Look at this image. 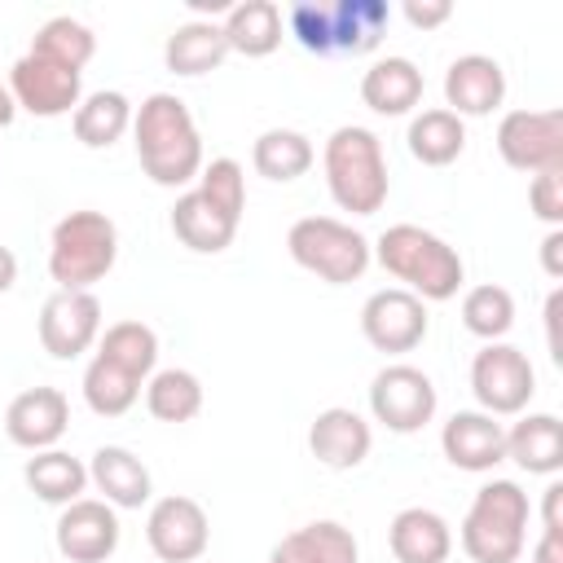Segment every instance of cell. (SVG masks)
I'll list each match as a JSON object with an SVG mask.
<instances>
[{
	"mask_svg": "<svg viewBox=\"0 0 563 563\" xmlns=\"http://www.w3.org/2000/svg\"><path fill=\"white\" fill-rule=\"evenodd\" d=\"M132 145L141 172L163 189H185L202 172V132L176 92H150L132 110Z\"/></svg>",
	"mask_w": 563,
	"mask_h": 563,
	"instance_id": "6da1fadb",
	"label": "cell"
},
{
	"mask_svg": "<svg viewBox=\"0 0 563 563\" xmlns=\"http://www.w3.org/2000/svg\"><path fill=\"white\" fill-rule=\"evenodd\" d=\"M369 251L383 264V273H391L400 290L418 295L422 303H444L466 282V264L457 246H449L440 233L422 224H387L378 242H369Z\"/></svg>",
	"mask_w": 563,
	"mask_h": 563,
	"instance_id": "7a4b0ae2",
	"label": "cell"
},
{
	"mask_svg": "<svg viewBox=\"0 0 563 563\" xmlns=\"http://www.w3.org/2000/svg\"><path fill=\"white\" fill-rule=\"evenodd\" d=\"M321 167H325V189L339 211H352V216L383 211L391 176H387L383 141L369 128H361V123L334 128L321 150Z\"/></svg>",
	"mask_w": 563,
	"mask_h": 563,
	"instance_id": "3957f363",
	"label": "cell"
},
{
	"mask_svg": "<svg viewBox=\"0 0 563 563\" xmlns=\"http://www.w3.org/2000/svg\"><path fill=\"white\" fill-rule=\"evenodd\" d=\"M528 519H532L528 493L515 479H488L471 497L457 541L471 563H519L528 545Z\"/></svg>",
	"mask_w": 563,
	"mask_h": 563,
	"instance_id": "277c9868",
	"label": "cell"
},
{
	"mask_svg": "<svg viewBox=\"0 0 563 563\" xmlns=\"http://www.w3.org/2000/svg\"><path fill=\"white\" fill-rule=\"evenodd\" d=\"M119 260V229L106 211H70L48 238V277L57 290H92Z\"/></svg>",
	"mask_w": 563,
	"mask_h": 563,
	"instance_id": "5b68a950",
	"label": "cell"
},
{
	"mask_svg": "<svg viewBox=\"0 0 563 563\" xmlns=\"http://www.w3.org/2000/svg\"><path fill=\"white\" fill-rule=\"evenodd\" d=\"M286 251L299 268H308L312 277L330 282V286H347L356 282L374 251H369V238L361 229H352L347 220H334V216H303L290 224L286 233Z\"/></svg>",
	"mask_w": 563,
	"mask_h": 563,
	"instance_id": "8992f818",
	"label": "cell"
},
{
	"mask_svg": "<svg viewBox=\"0 0 563 563\" xmlns=\"http://www.w3.org/2000/svg\"><path fill=\"white\" fill-rule=\"evenodd\" d=\"M471 391L484 413L510 418L523 413L528 400L537 396V369L523 347L515 343H484L471 361Z\"/></svg>",
	"mask_w": 563,
	"mask_h": 563,
	"instance_id": "52a82bcc",
	"label": "cell"
},
{
	"mask_svg": "<svg viewBox=\"0 0 563 563\" xmlns=\"http://www.w3.org/2000/svg\"><path fill=\"white\" fill-rule=\"evenodd\" d=\"M435 405H440V396H435L431 374H422L409 361L383 365L369 383V413H374V422H383L396 435L422 431L435 418Z\"/></svg>",
	"mask_w": 563,
	"mask_h": 563,
	"instance_id": "ba28073f",
	"label": "cell"
},
{
	"mask_svg": "<svg viewBox=\"0 0 563 563\" xmlns=\"http://www.w3.org/2000/svg\"><path fill=\"white\" fill-rule=\"evenodd\" d=\"M497 154L528 176L563 172V110H506L497 123Z\"/></svg>",
	"mask_w": 563,
	"mask_h": 563,
	"instance_id": "9c48e42d",
	"label": "cell"
},
{
	"mask_svg": "<svg viewBox=\"0 0 563 563\" xmlns=\"http://www.w3.org/2000/svg\"><path fill=\"white\" fill-rule=\"evenodd\" d=\"M145 541H150L154 559H163V563H198L211 545V519H207L202 501H194L185 493H167V497L150 501Z\"/></svg>",
	"mask_w": 563,
	"mask_h": 563,
	"instance_id": "30bf717a",
	"label": "cell"
},
{
	"mask_svg": "<svg viewBox=\"0 0 563 563\" xmlns=\"http://www.w3.org/2000/svg\"><path fill=\"white\" fill-rule=\"evenodd\" d=\"M9 92H13L18 110H26L35 119L75 114V106L84 101V70L57 66V62L35 57V53H22L9 66Z\"/></svg>",
	"mask_w": 563,
	"mask_h": 563,
	"instance_id": "8fae6325",
	"label": "cell"
},
{
	"mask_svg": "<svg viewBox=\"0 0 563 563\" xmlns=\"http://www.w3.org/2000/svg\"><path fill=\"white\" fill-rule=\"evenodd\" d=\"M101 339V299L92 290H53L40 308V343L53 361H75Z\"/></svg>",
	"mask_w": 563,
	"mask_h": 563,
	"instance_id": "7c38bea8",
	"label": "cell"
},
{
	"mask_svg": "<svg viewBox=\"0 0 563 563\" xmlns=\"http://www.w3.org/2000/svg\"><path fill=\"white\" fill-rule=\"evenodd\" d=\"M427 303L400 286H383L361 303V334L378 352H413L427 339Z\"/></svg>",
	"mask_w": 563,
	"mask_h": 563,
	"instance_id": "4fadbf2b",
	"label": "cell"
},
{
	"mask_svg": "<svg viewBox=\"0 0 563 563\" xmlns=\"http://www.w3.org/2000/svg\"><path fill=\"white\" fill-rule=\"evenodd\" d=\"M53 541L66 563H106L119 550V515L101 497H79L62 506Z\"/></svg>",
	"mask_w": 563,
	"mask_h": 563,
	"instance_id": "5bb4252c",
	"label": "cell"
},
{
	"mask_svg": "<svg viewBox=\"0 0 563 563\" xmlns=\"http://www.w3.org/2000/svg\"><path fill=\"white\" fill-rule=\"evenodd\" d=\"M66 427H70V400L62 387H26L4 409V435L26 453L57 449Z\"/></svg>",
	"mask_w": 563,
	"mask_h": 563,
	"instance_id": "9a60e30c",
	"label": "cell"
},
{
	"mask_svg": "<svg viewBox=\"0 0 563 563\" xmlns=\"http://www.w3.org/2000/svg\"><path fill=\"white\" fill-rule=\"evenodd\" d=\"M506 101V70L488 53H462L444 70V110L457 119H484Z\"/></svg>",
	"mask_w": 563,
	"mask_h": 563,
	"instance_id": "2e32d148",
	"label": "cell"
},
{
	"mask_svg": "<svg viewBox=\"0 0 563 563\" xmlns=\"http://www.w3.org/2000/svg\"><path fill=\"white\" fill-rule=\"evenodd\" d=\"M440 449L449 466L484 475L497 462H506V427L484 409H457L440 431Z\"/></svg>",
	"mask_w": 563,
	"mask_h": 563,
	"instance_id": "e0dca14e",
	"label": "cell"
},
{
	"mask_svg": "<svg viewBox=\"0 0 563 563\" xmlns=\"http://www.w3.org/2000/svg\"><path fill=\"white\" fill-rule=\"evenodd\" d=\"M369 449H374V431H369V422H365L356 409H347V405L321 409V413L312 418V427H308V453H312L321 466H330V471H352V466H361V462L369 457Z\"/></svg>",
	"mask_w": 563,
	"mask_h": 563,
	"instance_id": "ac0fdd59",
	"label": "cell"
},
{
	"mask_svg": "<svg viewBox=\"0 0 563 563\" xmlns=\"http://www.w3.org/2000/svg\"><path fill=\"white\" fill-rule=\"evenodd\" d=\"M88 484L101 493V501H110L114 510H141L154 497V479L150 466L123 449V444H101L88 462Z\"/></svg>",
	"mask_w": 563,
	"mask_h": 563,
	"instance_id": "d6986e66",
	"label": "cell"
},
{
	"mask_svg": "<svg viewBox=\"0 0 563 563\" xmlns=\"http://www.w3.org/2000/svg\"><path fill=\"white\" fill-rule=\"evenodd\" d=\"M387 545L396 563H444L453 554V532L440 510L405 506L387 523Z\"/></svg>",
	"mask_w": 563,
	"mask_h": 563,
	"instance_id": "ffe728a7",
	"label": "cell"
},
{
	"mask_svg": "<svg viewBox=\"0 0 563 563\" xmlns=\"http://www.w3.org/2000/svg\"><path fill=\"white\" fill-rule=\"evenodd\" d=\"M238 224H242V220L224 216V211H220L211 198H202L198 189H185V194L176 198V207H172V233H176V242L189 246V251H198V255H220V251H229L233 238H238Z\"/></svg>",
	"mask_w": 563,
	"mask_h": 563,
	"instance_id": "44dd1931",
	"label": "cell"
},
{
	"mask_svg": "<svg viewBox=\"0 0 563 563\" xmlns=\"http://www.w3.org/2000/svg\"><path fill=\"white\" fill-rule=\"evenodd\" d=\"M268 563H361V545L352 528H343L339 519H312L286 532L273 545Z\"/></svg>",
	"mask_w": 563,
	"mask_h": 563,
	"instance_id": "7402d4cb",
	"label": "cell"
},
{
	"mask_svg": "<svg viewBox=\"0 0 563 563\" xmlns=\"http://www.w3.org/2000/svg\"><path fill=\"white\" fill-rule=\"evenodd\" d=\"M422 70L409 62V57H378L365 75H361V101L374 110V114H387V119H400L409 114L418 101H422Z\"/></svg>",
	"mask_w": 563,
	"mask_h": 563,
	"instance_id": "603a6c76",
	"label": "cell"
},
{
	"mask_svg": "<svg viewBox=\"0 0 563 563\" xmlns=\"http://www.w3.org/2000/svg\"><path fill=\"white\" fill-rule=\"evenodd\" d=\"M506 457L528 475L563 471V422L554 413H523L506 431Z\"/></svg>",
	"mask_w": 563,
	"mask_h": 563,
	"instance_id": "cb8c5ba5",
	"label": "cell"
},
{
	"mask_svg": "<svg viewBox=\"0 0 563 563\" xmlns=\"http://www.w3.org/2000/svg\"><path fill=\"white\" fill-rule=\"evenodd\" d=\"M229 57V44H224V31L220 22H207V18H194L185 26H176L163 44V62L172 75H185V79H198L207 70H216L220 62Z\"/></svg>",
	"mask_w": 563,
	"mask_h": 563,
	"instance_id": "d4e9b609",
	"label": "cell"
},
{
	"mask_svg": "<svg viewBox=\"0 0 563 563\" xmlns=\"http://www.w3.org/2000/svg\"><path fill=\"white\" fill-rule=\"evenodd\" d=\"M220 31H224L229 53L268 57V53L282 44V9H277L273 0H242V4H229Z\"/></svg>",
	"mask_w": 563,
	"mask_h": 563,
	"instance_id": "484cf974",
	"label": "cell"
},
{
	"mask_svg": "<svg viewBox=\"0 0 563 563\" xmlns=\"http://www.w3.org/2000/svg\"><path fill=\"white\" fill-rule=\"evenodd\" d=\"M409 154L422 163V167H449L453 158H462L466 150V123L444 110V106H431V110H418L409 119Z\"/></svg>",
	"mask_w": 563,
	"mask_h": 563,
	"instance_id": "4316f807",
	"label": "cell"
},
{
	"mask_svg": "<svg viewBox=\"0 0 563 563\" xmlns=\"http://www.w3.org/2000/svg\"><path fill=\"white\" fill-rule=\"evenodd\" d=\"M70 128H75V141L88 145V150H110L114 141H123V132L132 128V101L114 88H101V92H88L75 114H70Z\"/></svg>",
	"mask_w": 563,
	"mask_h": 563,
	"instance_id": "83f0119b",
	"label": "cell"
},
{
	"mask_svg": "<svg viewBox=\"0 0 563 563\" xmlns=\"http://www.w3.org/2000/svg\"><path fill=\"white\" fill-rule=\"evenodd\" d=\"M22 479H26V488H31L40 501H48V506H70V501H79L84 488H88V466H84L79 457L62 453V449H44V453L26 457Z\"/></svg>",
	"mask_w": 563,
	"mask_h": 563,
	"instance_id": "f1b7e54d",
	"label": "cell"
},
{
	"mask_svg": "<svg viewBox=\"0 0 563 563\" xmlns=\"http://www.w3.org/2000/svg\"><path fill=\"white\" fill-rule=\"evenodd\" d=\"M317 163V150H312V141L303 136V132H295V128H268V132H260L255 136V145H251V167L264 176V180H299L308 167Z\"/></svg>",
	"mask_w": 563,
	"mask_h": 563,
	"instance_id": "f546056e",
	"label": "cell"
},
{
	"mask_svg": "<svg viewBox=\"0 0 563 563\" xmlns=\"http://www.w3.org/2000/svg\"><path fill=\"white\" fill-rule=\"evenodd\" d=\"M97 356L145 383L154 374V365H158V334L145 321H114V325L101 330Z\"/></svg>",
	"mask_w": 563,
	"mask_h": 563,
	"instance_id": "4dcf8cb0",
	"label": "cell"
},
{
	"mask_svg": "<svg viewBox=\"0 0 563 563\" xmlns=\"http://www.w3.org/2000/svg\"><path fill=\"white\" fill-rule=\"evenodd\" d=\"M145 409L158 422H189V418H198V409H202V383H198V374L194 369H180V365L154 369L145 378Z\"/></svg>",
	"mask_w": 563,
	"mask_h": 563,
	"instance_id": "1f68e13d",
	"label": "cell"
},
{
	"mask_svg": "<svg viewBox=\"0 0 563 563\" xmlns=\"http://www.w3.org/2000/svg\"><path fill=\"white\" fill-rule=\"evenodd\" d=\"M26 53L48 57V62L70 66V70H84V66L92 62V53H97V35H92V26H84L79 18L57 13V18H48V22L31 35V48H26Z\"/></svg>",
	"mask_w": 563,
	"mask_h": 563,
	"instance_id": "d6a6232c",
	"label": "cell"
},
{
	"mask_svg": "<svg viewBox=\"0 0 563 563\" xmlns=\"http://www.w3.org/2000/svg\"><path fill=\"white\" fill-rule=\"evenodd\" d=\"M334 9V53H374L391 9L383 0H339Z\"/></svg>",
	"mask_w": 563,
	"mask_h": 563,
	"instance_id": "836d02e7",
	"label": "cell"
},
{
	"mask_svg": "<svg viewBox=\"0 0 563 563\" xmlns=\"http://www.w3.org/2000/svg\"><path fill=\"white\" fill-rule=\"evenodd\" d=\"M462 325L484 339V343H501L515 325V295L497 282H479L462 295Z\"/></svg>",
	"mask_w": 563,
	"mask_h": 563,
	"instance_id": "e575fe53",
	"label": "cell"
},
{
	"mask_svg": "<svg viewBox=\"0 0 563 563\" xmlns=\"http://www.w3.org/2000/svg\"><path fill=\"white\" fill-rule=\"evenodd\" d=\"M84 400L97 418H123L141 400V378H132L119 365L92 356L88 369H84Z\"/></svg>",
	"mask_w": 563,
	"mask_h": 563,
	"instance_id": "d590c367",
	"label": "cell"
},
{
	"mask_svg": "<svg viewBox=\"0 0 563 563\" xmlns=\"http://www.w3.org/2000/svg\"><path fill=\"white\" fill-rule=\"evenodd\" d=\"M194 189H198L202 198H211L224 216L242 220V207H246V172H242L238 158H211V163H202Z\"/></svg>",
	"mask_w": 563,
	"mask_h": 563,
	"instance_id": "8d00e7d4",
	"label": "cell"
},
{
	"mask_svg": "<svg viewBox=\"0 0 563 563\" xmlns=\"http://www.w3.org/2000/svg\"><path fill=\"white\" fill-rule=\"evenodd\" d=\"M286 22H290V35H295L308 53H317V57L334 53V9H330V4H321V0H303V4L290 9Z\"/></svg>",
	"mask_w": 563,
	"mask_h": 563,
	"instance_id": "74e56055",
	"label": "cell"
},
{
	"mask_svg": "<svg viewBox=\"0 0 563 563\" xmlns=\"http://www.w3.org/2000/svg\"><path fill=\"white\" fill-rule=\"evenodd\" d=\"M528 207L550 229H563V172H541L528 185Z\"/></svg>",
	"mask_w": 563,
	"mask_h": 563,
	"instance_id": "f35d334b",
	"label": "cell"
},
{
	"mask_svg": "<svg viewBox=\"0 0 563 563\" xmlns=\"http://www.w3.org/2000/svg\"><path fill=\"white\" fill-rule=\"evenodd\" d=\"M405 22L409 26H418V31H435V26H444L449 18H453V4L449 0H405Z\"/></svg>",
	"mask_w": 563,
	"mask_h": 563,
	"instance_id": "ab89813d",
	"label": "cell"
},
{
	"mask_svg": "<svg viewBox=\"0 0 563 563\" xmlns=\"http://www.w3.org/2000/svg\"><path fill=\"white\" fill-rule=\"evenodd\" d=\"M541 268L550 277H563V229H550L541 238Z\"/></svg>",
	"mask_w": 563,
	"mask_h": 563,
	"instance_id": "60d3db41",
	"label": "cell"
},
{
	"mask_svg": "<svg viewBox=\"0 0 563 563\" xmlns=\"http://www.w3.org/2000/svg\"><path fill=\"white\" fill-rule=\"evenodd\" d=\"M559 501H563V484L550 479L545 501H541V532H563V523H559Z\"/></svg>",
	"mask_w": 563,
	"mask_h": 563,
	"instance_id": "b9f144b4",
	"label": "cell"
},
{
	"mask_svg": "<svg viewBox=\"0 0 563 563\" xmlns=\"http://www.w3.org/2000/svg\"><path fill=\"white\" fill-rule=\"evenodd\" d=\"M532 563H563V532H541L532 545Z\"/></svg>",
	"mask_w": 563,
	"mask_h": 563,
	"instance_id": "7bdbcfd3",
	"label": "cell"
},
{
	"mask_svg": "<svg viewBox=\"0 0 563 563\" xmlns=\"http://www.w3.org/2000/svg\"><path fill=\"white\" fill-rule=\"evenodd\" d=\"M13 282H18V255L0 242V295H4V290H13Z\"/></svg>",
	"mask_w": 563,
	"mask_h": 563,
	"instance_id": "ee69618b",
	"label": "cell"
},
{
	"mask_svg": "<svg viewBox=\"0 0 563 563\" xmlns=\"http://www.w3.org/2000/svg\"><path fill=\"white\" fill-rule=\"evenodd\" d=\"M13 119H18V101H13L9 84H0V128H9Z\"/></svg>",
	"mask_w": 563,
	"mask_h": 563,
	"instance_id": "f6af8a7d",
	"label": "cell"
}]
</instances>
